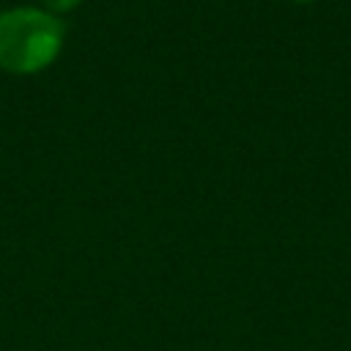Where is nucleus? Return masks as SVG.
<instances>
[{"mask_svg":"<svg viewBox=\"0 0 351 351\" xmlns=\"http://www.w3.org/2000/svg\"><path fill=\"white\" fill-rule=\"evenodd\" d=\"M66 44V22L41 5L0 11V71L30 77L49 69Z\"/></svg>","mask_w":351,"mask_h":351,"instance_id":"nucleus-1","label":"nucleus"},{"mask_svg":"<svg viewBox=\"0 0 351 351\" xmlns=\"http://www.w3.org/2000/svg\"><path fill=\"white\" fill-rule=\"evenodd\" d=\"M41 3V8H47V11H52V14H58V16H63V14H69V11H74L82 0H38Z\"/></svg>","mask_w":351,"mask_h":351,"instance_id":"nucleus-2","label":"nucleus"},{"mask_svg":"<svg viewBox=\"0 0 351 351\" xmlns=\"http://www.w3.org/2000/svg\"><path fill=\"white\" fill-rule=\"evenodd\" d=\"M293 3H313V0H293Z\"/></svg>","mask_w":351,"mask_h":351,"instance_id":"nucleus-3","label":"nucleus"}]
</instances>
